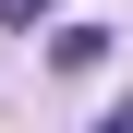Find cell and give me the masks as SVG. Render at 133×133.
Wrapping results in <instances>:
<instances>
[{
  "label": "cell",
  "mask_w": 133,
  "mask_h": 133,
  "mask_svg": "<svg viewBox=\"0 0 133 133\" xmlns=\"http://www.w3.org/2000/svg\"><path fill=\"white\" fill-rule=\"evenodd\" d=\"M61 0H0V36H24V24H49Z\"/></svg>",
  "instance_id": "cell-2"
},
{
  "label": "cell",
  "mask_w": 133,
  "mask_h": 133,
  "mask_svg": "<svg viewBox=\"0 0 133 133\" xmlns=\"http://www.w3.org/2000/svg\"><path fill=\"white\" fill-rule=\"evenodd\" d=\"M49 61H61V73H97V61H109V24H61Z\"/></svg>",
  "instance_id": "cell-1"
}]
</instances>
